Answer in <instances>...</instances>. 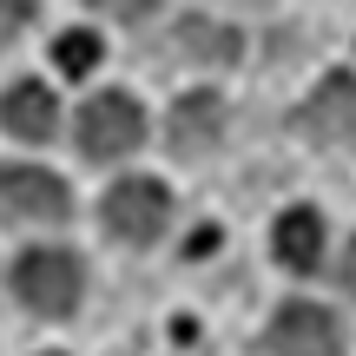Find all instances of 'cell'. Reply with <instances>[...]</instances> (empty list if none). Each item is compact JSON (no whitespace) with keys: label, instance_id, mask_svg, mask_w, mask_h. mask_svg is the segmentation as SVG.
Instances as JSON below:
<instances>
[{"label":"cell","instance_id":"cell-1","mask_svg":"<svg viewBox=\"0 0 356 356\" xmlns=\"http://www.w3.org/2000/svg\"><path fill=\"white\" fill-rule=\"evenodd\" d=\"M13 291H20V304L33 310V317H66V310L79 304V291H86V270H79L73 251H26L20 264H13Z\"/></svg>","mask_w":356,"mask_h":356},{"label":"cell","instance_id":"cell-2","mask_svg":"<svg viewBox=\"0 0 356 356\" xmlns=\"http://www.w3.org/2000/svg\"><path fill=\"white\" fill-rule=\"evenodd\" d=\"M145 139V113L132 92H92L79 106V152L86 159H126Z\"/></svg>","mask_w":356,"mask_h":356},{"label":"cell","instance_id":"cell-3","mask_svg":"<svg viewBox=\"0 0 356 356\" xmlns=\"http://www.w3.org/2000/svg\"><path fill=\"white\" fill-rule=\"evenodd\" d=\"M73 191L40 165H0V225H60Z\"/></svg>","mask_w":356,"mask_h":356},{"label":"cell","instance_id":"cell-4","mask_svg":"<svg viewBox=\"0 0 356 356\" xmlns=\"http://www.w3.org/2000/svg\"><path fill=\"white\" fill-rule=\"evenodd\" d=\"M99 218H106V231H113V238L152 244L159 231H165V218H172V191L159 185V178H119V185L106 191Z\"/></svg>","mask_w":356,"mask_h":356},{"label":"cell","instance_id":"cell-5","mask_svg":"<svg viewBox=\"0 0 356 356\" xmlns=\"http://www.w3.org/2000/svg\"><path fill=\"white\" fill-rule=\"evenodd\" d=\"M297 132L310 145H356V79L330 73L304 106H297Z\"/></svg>","mask_w":356,"mask_h":356},{"label":"cell","instance_id":"cell-6","mask_svg":"<svg viewBox=\"0 0 356 356\" xmlns=\"http://www.w3.org/2000/svg\"><path fill=\"white\" fill-rule=\"evenodd\" d=\"M270 356H343V330H337L330 310L317 304H284L264 330Z\"/></svg>","mask_w":356,"mask_h":356},{"label":"cell","instance_id":"cell-7","mask_svg":"<svg viewBox=\"0 0 356 356\" xmlns=\"http://www.w3.org/2000/svg\"><path fill=\"white\" fill-rule=\"evenodd\" d=\"M165 139H172L178 159H204L218 139H225V99H218V92H185V99L172 106Z\"/></svg>","mask_w":356,"mask_h":356},{"label":"cell","instance_id":"cell-8","mask_svg":"<svg viewBox=\"0 0 356 356\" xmlns=\"http://www.w3.org/2000/svg\"><path fill=\"white\" fill-rule=\"evenodd\" d=\"M0 126H7L13 139L40 145V139H53V126H60V106H53V92L40 86V79H13V86L0 92Z\"/></svg>","mask_w":356,"mask_h":356},{"label":"cell","instance_id":"cell-9","mask_svg":"<svg viewBox=\"0 0 356 356\" xmlns=\"http://www.w3.org/2000/svg\"><path fill=\"white\" fill-rule=\"evenodd\" d=\"M172 47L185 53L191 66H231V60H238V53H244V40L231 33L225 20H204V13H191V20H178Z\"/></svg>","mask_w":356,"mask_h":356},{"label":"cell","instance_id":"cell-10","mask_svg":"<svg viewBox=\"0 0 356 356\" xmlns=\"http://www.w3.org/2000/svg\"><path fill=\"white\" fill-rule=\"evenodd\" d=\"M270 244H277V264H284V270H317V257H323V218L297 204V211L277 218Z\"/></svg>","mask_w":356,"mask_h":356},{"label":"cell","instance_id":"cell-11","mask_svg":"<svg viewBox=\"0 0 356 356\" xmlns=\"http://www.w3.org/2000/svg\"><path fill=\"white\" fill-rule=\"evenodd\" d=\"M53 60H60V73H92V66H99V40L86 33V26H73V33H60L53 40Z\"/></svg>","mask_w":356,"mask_h":356},{"label":"cell","instance_id":"cell-12","mask_svg":"<svg viewBox=\"0 0 356 356\" xmlns=\"http://www.w3.org/2000/svg\"><path fill=\"white\" fill-rule=\"evenodd\" d=\"M86 7H99V13H113V20H145V13H152L159 0H86Z\"/></svg>","mask_w":356,"mask_h":356},{"label":"cell","instance_id":"cell-13","mask_svg":"<svg viewBox=\"0 0 356 356\" xmlns=\"http://www.w3.org/2000/svg\"><path fill=\"white\" fill-rule=\"evenodd\" d=\"M26 26V0H0V47Z\"/></svg>","mask_w":356,"mask_h":356},{"label":"cell","instance_id":"cell-14","mask_svg":"<svg viewBox=\"0 0 356 356\" xmlns=\"http://www.w3.org/2000/svg\"><path fill=\"white\" fill-rule=\"evenodd\" d=\"M343 284L356 291V244H350V257H343Z\"/></svg>","mask_w":356,"mask_h":356},{"label":"cell","instance_id":"cell-15","mask_svg":"<svg viewBox=\"0 0 356 356\" xmlns=\"http://www.w3.org/2000/svg\"><path fill=\"white\" fill-rule=\"evenodd\" d=\"M231 7H270V0H231Z\"/></svg>","mask_w":356,"mask_h":356}]
</instances>
